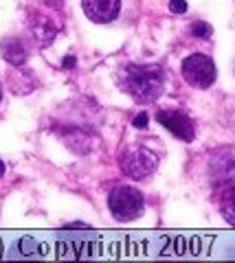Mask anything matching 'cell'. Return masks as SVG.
Segmentation results:
<instances>
[{
    "instance_id": "obj_2",
    "label": "cell",
    "mask_w": 235,
    "mask_h": 263,
    "mask_svg": "<svg viewBox=\"0 0 235 263\" xmlns=\"http://www.w3.org/2000/svg\"><path fill=\"white\" fill-rule=\"evenodd\" d=\"M108 206L110 213L115 215L119 221H132L136 217L143 215L145 202L141 191H136L134 186H115L108 195Z\"/></svg>"
},
{
    "instance_id": "obj_9",
    "label": "cell",
    "mask_w": 235,
    "mask_h": 263,
    "mask_svg": "<svg viewBox=\"0 0 235 263\" xmlns=\"http://www.w3.org/2000/svg\"><path fill=\"white\" fill-rule=\"evenodd\" d=\"M191 33L198 37H209L211 35V27L207 22H196V24H191Z\"/></svg>"
},
{
    "instance_id": "obj_6",
    "label": "cell",
    "mask_w": 235,
    "mask_h": 263,
    "mask_svg": "<svg viewBox=\"0 0 235 263\" xmlns=\"http://www.w3.org/2000/svg\"><path fill=\"white\" fill-rule=\"evenodd\" d=\"M84 13L97 24L112 22L119 15V0H82Z\"/></svg>"
},
{
    "instance_id": "obj_7",
    "label": "cell",
    "mask_w": 235,
    "mask_h": 263,
    "mask_svg": "<svg viewBox=\"0 0 235 263\" xmlns=\"http://www.w3.org/2000/svg\"><path fill=\"white\" fill-rule=\"evenodd\" d=\"M0 55H3L5 60L9 64H13V66H22L24 62H27V57H29L27 46H24L18 37L3 40V44H0Z\"/></svg>"
},
{
    "instance_id": "obj_10",
    "label": "cell",
    "mask_w": 235,
    "mask_h": 263,
    "mask_svg": "<svg viewBox=\"0 0 235 263\" xmlns=\"http://www.w3.org/2000/svg\"><path fill=\"white\" fill-rule=\"evenodd\" d=\"M169 9H172L174 13H185V11H187V3H185V0H172Z\"/></svg>"
},
{
    "instance_id": "obj_4",
    "label": "cell",
    "mask_w": 235,
    "mask_h": 263,
    "mask_svg": "<svg viewBox=\"0 0 235 263\" xmlns=\"http://www.w3.org/2000/svg\"><path fill=\"white\" fill-rule=\"evenodd\" d=\"M183 77L187 79L189 86L205 90L209 86H213L218 70H215V64L209 55L193 53L183 62Z\"/></svg>"
},
{
    "instance_id": "obj_12",
    "label": "cell",
    "mask_w": 235,
    "mask_h": 263,
    "mask_svg": "<svg viewBox=\"0 0 235 263\" xmlns=\"http://www.w3.org/2000/svg\"><path fill=\"white\" fill-rule=\"evenodd\" d=\"M134 125L136 127H145V125H148V117H143V114H141V117H136L134 119Z\"/></svg>"
},
{
    "instance_id": "obj_1",
    "label": "cell",
    "mask_w": 235,
    "mask_h": 263,
    "mask_svg": "<svg viewBox=\"0 0 235 263\" xmlns=\"http://www.w3.org/2000/svg\"><path fill=\"white\" fill-rule=\"evenodd\" d=\"M117 84L136 103H152L165 90V70L158 64H128L119 70Z\"/></svg>"
},
{
    "instance_id": "obj_11",
    "label": "cell",
    "mask_w": 235,
    "mask_h": 263,
    "mask_svg": "<svg viewBox=\"0 0 235 263\" xmlns=\"http://www.w3.org/2000/svg\"><path fill=\"white\" fill-rule=\"evenodd\" d=\"M46 7H51V9H60V7L64 5V0H44Z\"/></svg>"
},
{
    "instance_id": "obj_3",
    "label": "cell",
    "mask_w": 235,
    "mask_h": 263,
    "mask_svg": "<svg viewBox=\"0 0 235 263\" xmlns=\"http://www.w3.org/2000/svg\"><path fill=\"white\" fill-rule=\"evenodd\" d=\"M121 169H123V174L130 176L132 180H143L152 176L154 171H156L158 167V156L150 152L148 147H128V149H123V154H121Z\"/></svg>"
},
{
    "instance_id": "obj_13",
    "label": "cell",
    "mask_w": 235,
    "mask_h": 263,
    "mask_svg": "<svg viewBox=\"0 0 235 263\" xmlns=\"http://www.w3.org/2000/svg\"><path fill=\"white\" fill-rule=\"evenodd\" d=\"M66 228H88V226L86 224H68Z\"/></svg>"
},
{
    "instance_id": "obj_8",
    "label": "cell",
    "mask_w": 235,
    "mask_h": 263,
    "mask_svg": "<svg viewBox=\"0 0 235 263\" xmlns=\"http://www.w3.org/2000/svg\"><path fill=\"white\" fill-rule=\"evenodd\" d=\"M220 213H222V217L235 228V184L226 186L224 193L220 195Z\"/></svg>"
},
{
    "instance_id": "obj_14",
    "label": "cell",
    "mask_w": 235,
    "mask_h": 263,
    "mask_svg": "<svg viewBox=\"0 0 235 263\" xmlns=\"http://www.w3.org/2000/svg\"><path fill=\"white\" fill-rule=\"evenodd\" d=\"M3 176H5V162L0 160V178H3Z\"/></svg>"
},
{
    "instance_id": "obj_5",
    "label": "cell",
    "mask_w": 235,
    "mask_h": 263,
    "mask_svg": "<svg viewBox=\"0 0 235 263\" xmlns=\"http://www.w3.org/2000/svg\"><path fill=\"white\" fill-rule=\"evenodd\" d=\"M156 121L163 125L167 132H172L176 138H180V141L189 143L193 141V136H196V129H193V123L187 114L183 112H169V110H163L156 114Z\"/></svg>"
},
{
    "instance_id": "obj_15",
    "label": "cell",
    "mask_w": 235,
    "mask_h": 263,
    "mask_svg": "<svg viewBox=\"0 0 235 263\" xmlns=\"http://www.w3.org/2000/svg\"><path fill=\"white\" fill-rule=\"evenodd\" d=\"M0 99H3V86H0Z\"/></svg>"
}]
</instances>
